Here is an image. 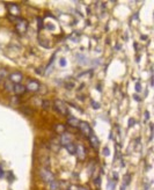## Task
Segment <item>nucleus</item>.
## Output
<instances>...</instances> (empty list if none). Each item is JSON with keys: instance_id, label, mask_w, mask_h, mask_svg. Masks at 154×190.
Listing matches in <instances>:
<instances>
[{"instance_id": "obj_1", "label": "nucleus", "mask_w": 154, "mask_h": 190, "mask_svg": "<svg viewBox=\"0 0 154 190\" xmlns=\"http://www.w3.org/2000/svg\"><path fill=\"white\" fill-rule=\"evenodd\" d=\"M28 21L22 19V17H17L15 20V29L19 34H25L28 29Z\"/></svg>"}, {"instance_id": "obj_2", "label": "nucleus", "mask_w": 154, "mask_h": 190, "mask_svg": "<svg viewBox=\"0 0 154 190\" xmlns=\"http://www.w3.org/2000/svg\"><path fill=\"white\" fill-rule=\"evenodd\" d=\"M53 109L56 110L57 113H59L61 115H69V109L67 106L64 101L61 100H55L53 101Z\"/></svg>"}, {"instance_id": "obj_3", "label": "nucleus", "mask_w": 154, "mask_h": 190, "mask_svg": "<svg viewBox=\"0 0 154 190\" xmlns=\"http://www.w3.org/2000/svg\"><path fill=\"white\" fill-rule=\"evenodd\" d=\"M39 178H42L45 183H48V184H49L50 182H52L53 180H55V175H53V173H52V172H50L49 169L41 168V169H39Z\"/></svg>"}, {"instance_id": "obj_4", "label": "nucleus", "mask_w": 154, "mask_h": 190, "mask_svg": "<svg viewBox=\"0 0 154 190\" xmlns=\"http://www.w3.org/2000/svg\"><path fill=\"white\" fill-rule=\"evenodd\" d=\"M6 7L8 9V15H11V16L13 17H19V15H20V8H19L17 5L7 2L6 4Z\"/></svg>"}, {"instance_id": "obj_5", "label": "nucleus", "mask_w": 154, "mask_h": 190, "mask_svg": "<svg viewBox=\"0 0 154 190\" xmlns=\"http://www.w3.org/2000/svg\"><path fill=\"white\" fill-rule=\"evenodd\" d=\"M8 79H9V81H11L12 84L17 85V84H21L22 79H23V76H22L21 72L15 71V72H13V73H11V74H9Z\"/></svg>"}, {"instance_id": "obj_6", "label": "nucleus", "mask_w": 154, "mask_h": 190, "mask_svg": "<svg viewBox=\"0 0 154 190\" xmlns=\"http://www.w3.org/2000/svg\"><path fill=\"white\" fill-rule=\"evenodd\" d=\"M78 127L80 129V132H81L85 137H89V136L92 135V127H90L89 123L80 122V124H79V127Z\"/></svg>"}, {"instance_id": "obj_7", "label": "nucleus", "mask_w": 154, "mask_h": 190, "mask_svg": "<svg viewBox=\"0 0 154 190\" xmlns=\"http://www.w3.org/2000/svg\"><path fill=\"white\" fill-rule=\"evenodd\" d=\"M39 88H41V85H39V82L37 80H29L26 86L27 90H28V92H31V93L38 92Z\"/></svg>"}, {"instance_id": "obj_8", "label": "nucleus", "mask_w": 154, "mask_h": 190, "mask_svg": "<svg viewBox=\"0 0 154 190\" xmlns=\"http://www.w3.org/2000/svg\"><path fill=\"white\" fill-rule=\"evenodd\" d=\"M72 139H73V137L71 133H69V132H64V133L60 135V145L65 146V145H67V144L72 143Z\"/></svg>"}, {"instance_id": "obj_9", "label": "nucleus", "mask_w": 154, "mask_h": 190, "mask_svg": "<svg viewBox=\"0 0 154 190\" xmlns=\"http://www.w3.org/2000/svg\"><path fill=\"white\" fill-rule=\"evenodd\" d=\"M75 154L78 155V159L79 160H81L84 161L86 159V148L84 145H78L77 146V152H75Z\"/></svg>"}, {"instance_id": "obj_10", "label": "nucleus", "mask_w": 154, "mask_h": 190, "mask_svg": "<svg viewBox=\"0 0 154 190\" xmlns=\"http://www.w3.org/2000/svg\"><path fill=\"white\" fill-rule=\"evenodd\" d=\"M26 92H27L26 86H23V85H21V84L14 85V87H13V93L15 94L16 96H19V95H22V94H25Z\"/></svg>"}, {"instance_id": "obj_11", "label": "nucleus", "mask_w": 154, "mask_h": 190, "mask_svg": "<svg viewBox=\"0 0 154 190\" xmlns=\"http://www.w3.org/2000/svg\"><path fill=\"white\" fill-rule=\"evenodd\" d=\"M88 139H89L90 146L94 148V150H98V146H100V140H98L97 137L92 133V135L88 137Z\"/></svg>"}, {"instance_id": "obj_12", "label": "nucleus", "mask_w": 154, "mask_h": 190, "mask_svg": "<svg viewBox=\"0 0 154 190\" xmlns=\"http://www.w3.org/2000/svg\"><path fill=\"white\" fill-rule=\"evenodd\" d=\"M81 121H79L77 117H74V116H69V118H67V124H69L70 127H79V124H80Z\"/></svg>"}, {"instance_id": "obj_13", "label": "nucleus", "mask_w": 154, "mask_h": 190, "mask_svg": "<svg viewBox=\"0 0 154 190\" xmlns=\"http://www.w3.org/2000/svg\"><path fill=\"white\" fill-rule=\"evenodd\" d=\"M65 148L67 150V152L70 153V154H75V152H77V145L73 143H70L67 144V145H65Z\"/></svg>"}, {"instance_id": "obj_14", "label": "nucleus", "mask_w": 154, "mask_h": 190, "mask_svg": "<svg viewBox=\"0 0 154 190\" xmlns=\"http://www.w3.org/2000/svg\"><path fill=\"white\" fill-rule=\"evenodd\" d=\"M55 131H56L57 133H64V132H66V127H65L64 124H56L55 125Z\"/></svg>"}, {"instance_id": "obj_15", "label": "nucleus", "mask_w": 154, "mask_h": 190, "mask_svg": "<svg viewBox=\"0 0 154 190\" xmlns=\"http://www.w3.org/2000/svg\"><path fill=\"white\" fill-rule=\"evenodd\" d=\"M59 182H57L56 180H53L52 182L49 183V190H59Z\"/></svg>"}, {"instance_id": "obj_16", "label": "nucleus", "mask_w": 154, "mask_h": 190, "mask_svg": "<svg viewBox=\"0 0 154 190\" xmlns=\"http://www.w3.org/2000/svg\"><path fill=\"white\" fill-rule=\"evenodd\" d=\"M8 76V72L6 68H0V80L1 79H6Z\"/></svg>"}, {"instance_id": "obj_17", "label": "nucleus", "mask_w": 154, "mask_h": 190, "mask_svg": "<svg viewBox=\"0 0 154 190\" xmlns=\"http://www.w3.org/2000/svg\"><path fill=\"white\" fill-rule=\"evenodd\" d=\"M13 87H14V84H12L9 80L5 82V88H6V90H8V92H13Z\"/></svg>"}, {"instance_id": "obj_18", "label": "nucleus", "mask_w": 154, "mask_h": 190, "mask_svg": "<svg viewBox=\"0 0 154 190\" xmlns=\"http://www.w3.org/2000/svg\"><path fill=\"white\" fill-rule=\"evenodd\" d=\"M50 106H51V102L50 101H48V100H43L42 101V108L43 109H49L50 108Z\"/></svg>"}, {"instance_id": "obj_19", "label": "nucleus", "mask_w": 154, "mask_h": 190, "mask_svg": "<svg viewBox=\"0 0 154 190\" xmlns=\"http://www.w3.org/2000/svg\"><path fill=\"white\" fill-rule=\"evenodd\" d=\"M108 188L110 190H115V181L114 180H109L108 181Z\"/></svg>"}, {"instance_id": "obj_20", "label": "nucleus", "mask_w": 154, "mask_h": 190, "mask_svg": "<svg viewBox=\"0 0 154 190\" xmlns=\"http://www.w3.org/2000/svg\"><path fill=\"white\" fill-rule=\"evenodd\" d=\"M130 180H131V175L130 174H126L124 176V183L123 184H125V186H129V183H130Z\"/></svg>"}, {"instance_id": "obj_21", "label": "nucleus", "mask_w": 154, "mask_h": 190, "mask_svg": "<svg viewBox=\"0 0 154 190\" xmlns=\"http://www.w3.org/2000/svg\"><path fill=\"white\" fill-rule=\"evenodd\" d=\"M6 176L8 178L9 182H13L14 180H15V178H14V175H13V173H12V172H7V173H6Z\"/></svg>"}, {"instance_id": "obj_22", "label": "nucleus", "mask_w": 154, "mask_h": 190, "mask_svg": "<svg viewBox=\"0 0 154 190\" xmlns=\"http://www.w3.org/2000/svg\"><path fill=\"white\" fill-rule=\"evenodd\" d=\"M94 183H95V186H96V187H100V186H101V178H100V176L95 178H94Z\"/></svg>"}, {"instance_id": "obj_23", "label": "nucleus", "mask_w": 154, "mask_h": 190, "mask_svg": "<svg viewBox=\"0 0 154 190\" xmlns=\"http://www.w3.org/2000/svg\"><path fill=\"white\" fill-rule=\"evenodd\" d=\"M21 111L23 113V114H27V115H31V114H33V110L29 109V108H25V109H22Z\"/></svg>"}, {"instance_id": "obj_24", "label": "nucleus", "mask_w": 154, "mask_h": 190, "mask_svg": "<svg viewBox=\"0 0 154 190\" xmlns=\"http://www.w3.org/2000/svg\"><path fill=\"white\" fill-rule=\"evenodd\" d=\"M134 89H136V92H140V90H141V85H140V82H139V81H137V82H136Z\"/></svg>"}, {"instance_id": "obj_25", "label": "nucleus", "mask_w": 154, "mask_h": 190, "mask_svg": "<svg viewBox=\"0 0 154 190\" xmlns=\"http://www.w3.org/2000/svg\"><path fill=\"white\" fill-rule=\"evenodd\" d=\"M102 153H103V155H104V156H107V155H109V154H110V151H109V148L106 146V147L103 148Z\"/></svg>"}, {"instance_id": "obj_26", "label": "nucleus", "mask_w": 154, "mask_h": 190, "mask_svg": "<svg viewBox=\"0 0 154 190\" xmlns=\"http://www.w3.org/2000/svg\"><path fill=\"white\" fill-rule=\"evenodd\" d=\"M90 102H92V106H93V108H94V109H98V108H100V103L93 101V100H92Z\"/></svg>"}, {"instance_id": "obj_27", "label": "nucleus", "mask_w": 154, "mask_h": 190, "mask_svg": "<svg viewBox=\"0 0 154 190\" xmlns=\"http://www.w3.org/2000/svg\"><path fill=\"white\" fill-rule=\"evenodd\" d=\"M59 65L61 67H65V66H66V59H65V58H61V59L59 60Z\"/></svg>"}, {"instance_id": "obj_28", "label": "nucleus", "mask_w": 154, "mask_h": 190, "mask_svg": "<svg viewBox=\"0 0 154 190\" xmlns=\"http://www.w3.org/2000/svg\"><path fill=\"white\" fill-rule=\"evenodd\" d=\"M65 87H66L67 89H73L74 84H73V82H67V84H65Z\"/></svg>"}, {"instance_id": "obj_29", "label": "nucleus", "mask_w": 154, "mask_h": 190, "mask_svg": "<svg viewBox=\"0 0 154 190\" xmlns=\"http://www.w3.org/2000/svg\"><path fill=\"white\" fill-rule=\"evenodd\" d=\"M69 190H81V188L78 186H74V184H72V186L69 187Z\"/></svg>"}, {"instance_id": "obj_30", "label": "nucleus", "mask_w": 154, "mask_h": 190, "mask_svg": "<svg viewBox=\"0 0 154 190\" xmlns=\"http://www.w3.org/2000/svg\"><path fill=\"white\" fill-rule=\"evenodd\" d=\"M78 35H79L78 33H73V35H72V36H70V38H72L74 42H77V41H78Z\"/></svg>"}, {"instance_id": "obj_31", "label": "nucleus", "mask_w": 154, "mask_h": 190, "mask_svg": "<svg viewBox=\"0 0 154 190\" xmlns=\"http://www.w3.org/2000/svg\"><path fill=\"white\" fill-rule=\"evenodd\" d=\"M134 123H136V121L133 118H130L129 119V127H133L134 125Z\"/></svg>"}, {"instance_id": "obj_32", "label": "nucleus", "mask_w": 154, "mask_h": 190, "mask_svg": "<svg viewBox=\"0 0 154 190\" xmlns=\"http://www.w3.org/2000/svg\"><path fill=\"white\" fill-rule=\"evenodd\" d=\"M37 20H38V29H42V27H43V25H42V19H41V17H38V19H37Z\"/></svg>"}, {"instance_id": "obj_33", "label": "nucleus", "mask_w": 154, "mask_h": 190, "mask_svg": "<svg viewBox=\"0 0 154 190\" xmlns=\"http://www.w3.org/2000/svg\"><path fill=\"white\" fill-rule=\"evenodd\" d=\"M117 180H118V175H117V173H116V172H114V181H117Z\"/></svg>"}, {"instance_id": "obj_34", "label": "nucleus", "mask_w": 154, "mask_h": 190, "mask_svg": "<svg viewBox=\"0 0 154 190\" xmlns=\"http://www.w3.org/2000/svg\"><path fill=\"white\" fill-rule=\"evenodd\" d=\"M133 99H134V100H137L138 102H140V97L138 96V95H136V94H134V95H133Z\"/></svg>"}, {"instance_id": "obj_35", "label": "nucleus", "mask_w": 154, "mask_h": 190, "mask_svg": "<svg viewBox=\"0 0 154 190\" xmlns=\"http://www.w3.org/2000/svg\"><path fill=\"white\" fill-rule=\"evenodd\" d=\"M148 118H150V114H148V111H145V119L147 121Z\"/></svg>"}, {"instance_id": "obj_36", "label": "nucleus", "mask_w": 154, "mask_h": 190, "mask_svg": "<svg viewBox=\"0 0 154 190\" xmlns=\"http://www.w3.org/2000/svg\"><path fill=\"white\" fill-rule=\"evenodd\" d=\"M2 176H4V172L1 169V166H0V178H2Z\"/></svg>"}, {"instance_id": "obj_37", "label": "nucleus", "mask_w": 154, "mask_h": 190, "mask_svg": "<svg viewBox=\"0 0 154 190\" xmlns=\"http://www.w3.org/2000/svg\"><path fill=\"white\" fill-rule=\"evenodd\" d=\"M14 97H15V96H14ZM12 102H13V103L15 102V103L17 104V103H19V99H17V97H15V99H13V101H12Z\"/></svg>"}, {"instance_id": "obj_38", "label": "nucleus", "mask_w": 154, "mask_h": 190, "mask_svg": "<svg viewBox=\"0 0 154 190\" xmlns=\"http://www.w3.org/2000/svg\"><path fill=\"white\" fill-rule=\"evenodd\" d=\"M140 38H141V39H147V36H144V35H141Z\"/></svg>"}, {"instance_id": "obj_39", "label": "nucleus", "mask_w": 154, "mask_h": 190, "mask_svg": "<svg viewBox=\"0 0 154 190\" xmlns=\"http://www.w3.org/2000/svg\"><path fill=\"white\" fill-rule=\"evenodd\" d=\"M120 190H125V184H123V186H122V188H120Z\"/></svg>"}]
</instances>
